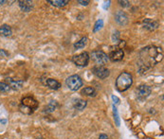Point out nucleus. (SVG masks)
<instances>
[{
    "mask_svg": "<svg viewBox=\"0 0 164 139\" xmlns=\"http://www.w3.org/2000/svg\"><path fill=\"white\" fill-rule=\"evenodd\" d=\"M10 90H11V88H10V86L6 82H0V92L7 93Z\"/></svg>",
    "mask_w": 164,
    "mask_h": 139,
    "instance_id": "nucleus-21",
    "label": "nucleus"
},
{
    "mask_svg": "<svg viewBox=\"0 0 164 139\" xmlns=\"http://www.w3.org/2000/svg\"><path fill=\"white\" fill-rule=\"evenodd\" d=\"M12 34H13V31H12V28L10 26L2 25L1 27H0V35L9 37V36H12Z\"/></svg>",
    "mask_w": 164,
    "mask_h": 139,
    "instance_id": "nucleus-14",
    "label": "nucleus"
},
{
    "mask_svg": "<svg viewBox=\"0 0 164 139\" xmlns=\"http://www.w3.org/2000/svg\"><path fill=\"white\" fill-rule=\"evenodd\" d=\"M151 87L148 86V85H145V84H142V85H140L138 88H137V93H138V98L140 100H143L145 99L146 97H149V95L151 94Z\"/></svg>",
    "mask_w": 164,
    "mask_h": 139,
    "instance_id": "nucleus-8",
    "label": "nucleus"
},
{
    "mask_svg": "<svg viewBox=\"0 0 164 139\" xmlns=\"http://www.w3.org/2000/svg\"><path fill=\"white\" fill-rule=\"evenodd\" d=\"M1 52H2V50H1V49H0V54H1Z\"/></svg>",
    "mask_w": 164,
    "mask_h": 139,
    "instance_id": "nucleus-29",
    "label": "nucleus"
},
{
    "mask_svg": "<svg viewBox=\"0 0 164 139\" xmlns=\"http://www.w3.org/2000/svg\"><path fill=\"white\" fill-rule=\"evenodd\" d=\"M65 84L71 90V91H77L83 86V81L80 76L78 75H72L69 77L65 81Z\"/></svg>",
    "mask_w": 164,
    "mask_h": 139,
    "instance_id": "nucleus-4",
    "label": "nucleus"
},
{
    "mask_svg": "<svg viewBox=\"0 0 164 139\" xmlns=\"http://www.w3.org/2000/svg\"><path fill=\"white\" fill-rule=\"evenodd\" d=\"M56 107H57V102H55V101H51L49 105L47 106V108H46V112H48V113H51V112H53L55 109H56Z\"/></svg>",
    "mask_w": 164,
    "mask_h": 139,
    "instance_id": "nucleus-20",
    "label": "nucleus"
},
{
    "mask_svg": "<svg viewBox=\"0 0 164 139\" xmlns=\"http://www.w3.org/2000/svg\"><path fill=\"white\" fill-rule=\"evenodd\" d=\"M46 84L50 88V89H53V90H57L61 87V83L54 80V79H48L47 82H46Z\"/></svg>",
    "mask_w": 164,
    "mask_h": 139,
    "instance_id": "nucleus-15",
    "label": "nucleus"
},
{
    "mask_svg": "<svg viewBox=\"0 0 164 139\" xmlns=\"http://www.w3.org/2000/svg\"><path fill=\"white\" fill-rule=\"evenodd\" d=\"M38 107V102L31 97H27L22 99V105L20 107L21 111L30 115L31 113H33Z\"/></svg>",
    "mask_w": 164,
    "mask_h": 139,
    "instance_id": "nucleus-3",
    "label": "nucleus"
},
{
    "mask_svg": "<svg viewBox=\"0 0 164 139\" xmlns=\"http://www.w3.org/2000/svg\"><path fill=\"white\" fill-rule=\"evenodd\" d=\"M103 26H104V21H103V20H98V21L96 22V24H95V27H94L93 31H94V32L98 31V30L101 29V28L103 27Z\"/></svg>",
    "mask_w": 164,
    "mask_h": 139,
    "instance_id": "nucleus-22",
    "label": "nucleus"
},
{
    "mask_svg": "<svg viewBox=\"0 0 164 139\" xmlns=\"http://www.w3.org/2000/svg\"><path fill=\"white\" fill-rule=\"evenodd\" d=\"M85 106H86V100H84V99H77L74 104V107L79 111L84 110Z\"/></svg>",
    "mask_w": 164,
    "mask_h": 139,
    "instance_id": "nucleus-18",
    "label": "nucleus"
},
{
    "mask_svg": "<svg viewBox=\"0 0 164 139\" xmlns=\"http://www.w3.org/2000/svg\"><path fill=\"white\" fill-rule=\"evenodd\" d=\"M112 99H113V100H114V101H115V100H116V101H117V103H118V102H119V101H120V99H119V98H118V97H114V96H113V97H112Z\"/></svg>",
    "mask_w": 164,
    "mask_h": 139,
    "instance_id": "nucleus-27",
    "label": "nucleus"
},
{
    "mask_svg": "<svg viewBox=\"0 0 164 139\" xmlns=\"http://www.w3.org/2000/svg\"><path fill=\"white\" fill-rule=\"evenodd\" d=\"M18 4H19L20 9L25 12H30L32 10V8H33V4H32V2L28 1V0H20V1H18Z\"/></svg>",
    "mask_w": 164,
    "mask_h": 139,
    "instance_id": "nucleus-12",
    "label": "nucleus"
},
{
    "mask_svg": "<svg viewBox=\"0 0 164 139\" xmlns=\"http://www.w3.org/2000/svg\"><path fill=\"white\" fill-rule=\"evenodd\" d=\"M162 51L159 47H148L141 51L140 71H147L149 68L162 60Z\"/></svg>",
    "mask_w": 164,
    "mask_h": 139,
    "instance_id": "nucleus-1",
    "label": "nucleus"
},
{
    "mask_svg": "<svg viewBox=\"0 0 164 139\" xmlns=\"http://www.w3.org/2000/svg\"><path fill=\"white\" fill-rule=\"evenodd\" d=\"M82 94L85 95V96H87V97H96L97 96V91L93 87L87 86V87H85L82 90Z\"/></svg>",
    "mask_w": 164,
    "mask_h": 139,
    "instance_id": "nucleus-17",
    "label": "nucleus"
},
{
    "mask_svg": "<svg viewBox=\"0 0 164 139\" xmlns=\"http://www.w3.org/2000/svg\"><path fill=\"white\" fill-rule=\"evenodd\" d=\"M6 1H5V0H2V1H0V5H1V4H3V3H5Z\"/></svg>",
    "mask_w": 164,
    "mask_h": 139,
    "instance_id": "nucleus-28",
    "label": "nucleus"
},
{
    "mask_svg": "<svg viewBox=\"0 0 164 139\" xmlns=\"http://www.w3.org/2000/svg\"><path fill=\"white\" fill-rule=\"evenodd\" d=\"M143 25H144V27L147 28L148 30H155L156 28L158 27V23L152 19H145L143 21Z\"/></svg>",
    "mask_w": 164,
    "mask_h": 139,
    "instance_id": "nucleus-13",
    "label": "nucleus"
},
{
    "mask_svg": "<svg viewBox=\"0 0 164 139\" xmlns=\"http://www.w3.org/2000/svg\"><path fill=\"white\" fill-rule=\"evenodd\" d=\"M92 72L96 77H98L99 79H102V80L106 79L110 74L108 69L105 68V66H102V65H95L92 68Z\"/></svg>",
    "mask_w": 164,
    "mask_h": 139,
    "instance_id": "nucleus-7",
    "label": "nucleus"
},
{
    "mask_svg": "<svg viewBox=\"0 0 164 139\" xmlns=\"http://www.w3.org/2000/svg\"><path fill=\"white\" fill-rule=\"evenodd\" d=\"M119 3H120V6H122V7H129V2H128V1H120Z\"/></svg>",
    "mask_w": 164,
    "mask_h": 139,
    "instance_id": "nucleus-24",
    "label": "nucleus"
},
{
    "mask_svg": "<svg viewBox=\"0 0 164 139\" xmlns=\"http://www.w3.org/2000/svg\"><path fill=\"white\" fill-rule=\"evenodd\" d=\"M48 2L54 7L62 8V7H64L69 3V0H48Z\"/></svg>",
    "mask_w": 164,
    "mask_h": 139,
    "instance_id": "nucleus-16",
    "label": "nucleus"
},
{
    "mask_svg": "<svg viewBox=\"0 0 164 139\" xmlns=\"http://www.w3.org/2000/svg\"><path fill=\"white\" fill-rule=\"evenodd\" d=\"M89 54L87 52H83L79 55H76V56H73L72 57V62L79 67H85L88 64L89 62Z\"/></svg>",
    "mask_w": 164,
    "mask_h": 139,
    "instance_id": "nucleus-6",
    "label": "nucleus"
},
{
    "mask_svg": "<svg viewBox=\"0 0 164 139\" xmlns=\"http://www.w3.org/2000/svg\"><path fill=\"white\" fill-rule=\"evenodd\" d=\"M7 84L10 86L11 89H13V90H19L20 88H22L23 84H24V82L23 81H19V80H13L11 78H8L7 80Z\"/></svg>",
    "mask_w": 164,
    "mask_h": 139,
    "instance_id": "nucleus-11",
    "label": "nucleus"
},
{
    "mask_svg": "<svg viewBox=\"0 0 164 139\" xmlns=\"http://www.w3.org/2000/svg\"><path fill=\"white\" fill-rule=\"evenodd\" d=\"M86 44H87V37H83L80 41H78L74 45V48L75 49H82L86 46Z\"/></svg>",
    "mask_w": 164,
    "mask_h": 139,
    "instance_id": "nucleus-19",
    "label": "nucleus"
},
{
    "mask_svg": "<svg viewBox=\"0 0 164 139\" xmlns=\"http://www.w3.org/2000/svg\"><path fill=\"white\" fill-rule=\"evenodd\" d=\"M124 57V52L121 48H116L114 50H112L108 56V58L112 61V62H120Z\"/></svg>",
    "mask_w": 164,
    "mask_h": 139,
    "instance_id": "nucleus-9",
    "label": "nucleus"
},
{
    "mask_svg": "<svg viewBox=\"0 0 164 139\" xmlns=\"http://www.w3.org/2000/svg\"><path fill=\"white\" fill-rule=\"evenodd\" d=\"M78 3H80V4L83 5V6H87V5L89 4V1H82V0H79Z\"/></svg>",
    "mask_w": 164,
    "mask_h": 139,
    "instance_id": "nucleus-25",
    "label": "nucleus"
},
{
    "mask_svg": "<svg viewBox=\"0 0 164 139\" xmlns=\"http://www.w3.org/2000/svg\"><path fill=\"white\" fill-rule=\"evenodd\" d=\"M91 59L97 63V65L104 66L105 63H107L109 58L106 53H105L102 50H94L91 53Z\"/></svg>",
    "mask_w": 164,
    "mask_h": 139,
    "instance_id": "nucleus-5",
    "label": "nucleus"
},
{
    "mask_svg": "<svg viewBox=\"0 0 164 139\" xmlns=\"http://www.w3.org/2000/svg\"><path fill=\"white\" fill-rule=\"evenodd\" d=\"M133 83V77L128 72L120 73L116 80V88L120 92H124L129 89Z\"/></svg>",
    "mask_w": 164,
    "mask_h": 139,
    "instance_id": "nucleus-2",
    "label": "nucleus"
},
{
    "mask_svg": "<svg viewBox=\"0 0 164 139\" xmlns=\"http://www.w3.org/2000/svg\"><path fill=\"white\" fill-rule=\"evenodd\" d=\"M113 109H114V119H115V122H116L117 126H120V118H119V115H118V110H117V108L115 106L113 107Z\"/></svg>",
    "mask_w": 164,
    "mask_h": 139,
    "instance_id": "nucleus-23",
    "label": "nucleus"
},
{
    "mask_svg": "<svg viewBox=\"0 0 164 139\" xmlns=\"http://www.w3.org/2000/svg\"><path fill=\"white\" fill-rule=\"evenodd\" d=\"M99 139H109V138H108V136H107L106 134H105V133H102V134L100 135Z\"/></svg>",
    "mask_w": 164,
    "mask_h": 139,
    "instance_id": "nucleus-26",
    "label": "nucleus"
},
{
    "mask_svg": "<svg viewBox=\"0 0 164 139\" xmlns=\"http://www.w3.org/2000/svg\"><path fill=\"white\" fill-rule=\"evenodd\" d=\"M115 20L118 24L121 26H126L128 24V17L126 13L122 11H118L115 14Z\"/></svg>",
    "mask_w": 164,
    "mask_h": 139,
    "instance_id": "nucleus-10",
    "label": "nucleus"
}]
</instances>
